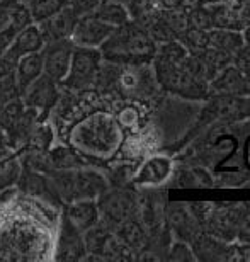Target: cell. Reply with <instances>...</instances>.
I'll return each mask as SVG.
<instances>
[{"label": "cell", "instance_id": "obj_1", "mask_svg": "<svg viewBox=\"0 0 250 262\" xmlns=\"http://www.w3.org/2000/svg\"><path fill=\"white\" fill-rule=\"evenodd\" d=\"M126 138L116 116L104 109H97L80 118L70 128L66 143L85 160L109 162L121 151Z\"/></svg>", "mask_w": 250, "mask_h": 262}, {"label": "cell", "instance_id": "obj_2", "mask_svg": "<svg viewBox=\"0 0 250 262\" xmlns=\"http://www.w3.org/2000/svg\"><path fill=\"white\" fill-rule=\"evenodd\" d=\"M97 85L112 89L123 99L131 102L152 99L160 91L152 63L119 65L104 60L97 77Z\"/></svg>", "mask_w": 250, "mask_h": 262}, {"label": "cell", "instance_id": "obj_3", "mask_svg": "<svg viewBox=\"0 0 250 262\" xmlns=\"http://www.w3.org/2000/svg\"><path fill=\"white\" fill-rule=\"evenodd\" d=\"M99 50L102 58L111 63H152L157 53V45L142 24L128 20L126 24L114 28L112 34L104 41Z\"/></svg>", "mask_w": 250, "mask_h": 262}, {"label": "cell", "instance_id": "obj_4", "mask_svg": "<svg viewBox=\"0 0 250 262\" xmlns=\"http://www.w3.org/2000/svg\"><path fill=\"white\" fill-rule=\"evenodd\" d=\"M46 174L63 204L75 199H99L111 187V179L101 169L88 164L70 170H51Z\"/></svg>", "mask_w": 250, "mask_h": 262}, {"label": "cell", "instance_id": "obj_5", "mask_svg": "<svg viewBox=\"0 0 250 262\" xmlns=\"http://www.w3.org/2000/svg\"><path fill=\"white\" fill-rule=\"evenodd\" d=\"M102 53L99 48L74 46L70 68L61 85L70 91H88L97 85V77L102 67Z\"/></svg>", "mask_w": 250, "mask_h": 262}, {"label": "cell", "instance_id": "obj_6", "mask_svg": "<svg viewBox=\"0 0 250 262\" xmlns=\"http://www.w3.org/2000/svg\"><path fill=\"white\" fill-rule=\"evenodd\" d=\"M247 209L248 203H213L210 216L204 222V232L225 242H235Z\"/></svg>", "mask_w": 250, "mask_h": 262}, {"label": "cell", "instance_id": "obj_7", "mask_svg": "<svg viewBox=\"0 0 250 262\" xmlns=\"http://www.w3.org/2000/svg\"><path fill=\"white\" fill-rule=\"evenodd\" d=\"M97 206H99V214H101L99 222L114 230L124 220L138 216L140 203L137 196H134V192L123 189V187H118V189H111L109 187L97 199Z\"/></svg>", "mask_w": 250, "mask_h": 262}, {"label": "cell", "instance_id": "obj_8", "mask_svg": "<svg viewBox=\"0 0 250 262\" xmlns=\"http://www.w3.org/2000/svg\"><path fill=\"white\" fill-rule=\"evenodd\" d=\"M46 45V38L43 34L39 24L29 23L19 31V34L15 36L12 45L9 46V50L0 56V77L12 73L17 61L22 58L24 55L34 53V51H41Z\"/></svg>", "mask_w": 250, "mask_h": 262}, {"label": "cell", "instance_id": "obj_9", "mask_svg": "<svg viewBox=\"0 0 250 262\" xmlns=\"http://www.w3.org/2000/svg\"><path fill=\"white\" fill-rule=\"evenodd\" d=\"M53 257L56 260H82L87 257L83 233L74 227L63 214L60 218L56 237L53 240Z\"/></svg>", "mask_w": 250, "mask_h": 262}, {"label": "cell", "instance_id": "obj_10", "mask_svg": "<svg viewBox=\"0 0 250 262\" xmlns=\"http://www.w3.org/2000/svg\"><path fill=\"white\" fill-rule=\"evenodd\" d=\"M165 220L169 225V233L174 240L182 242H192L197 235L202 233V225L197 222L191 209L187 208V203H170L165 208Z\"/></svg>", "mask_w": 250, "mask_h": 262}, {"label": "cell", "instance_id": "obj_11", "mask_svg": "<svg viewBox=\"0 0 250 262\" xmlns=\"http://www.w3.org/2000/svg\"><path fill=\"white\" fill-rule=\"evenodd\" d=\"M174 162L164 154H150L134 170L133 182L142 187H157L170 181L174 174Z\"/></svg>", "mask_w": 250, "mask_h": 262}, {"label": "cell", "instance_id": "obj_12", "mask_svg": "<svg viewBox=\"0 0 250 262\" xmlns=\"http://www.w3.org/2000/svg\"><path fill=\"white\" fill-rule=\"evenodd\" d=\"M72 51H74V45L70 39H55L48 41L44 48L41 50L43 55V73L46 77L53 78L55 82L65 80L66 73L70 68V58Z\"/></svg>", "mask_w": 250, "mask_h": 262}, {"label": "cell", "instance_id": "obj_13", "mask_svg": "<svg viewBox=\"0 0 250 262\" xmlns=\"http://www.w3.org/2000/svg\"><path fill=\"white\" fill-rule=\"evenodd\" d=\"M114 28L111 24L97 19L96 15H83L77 19L72 29L70 41L74 46H85V48H101L102 43L112 34Z\"/></svg>", "mask_w": 250, "mask_h": 262}, {"label": "cell", "instance_id": "obj_14", "mask_svg": "<svg viewBox=\"0 0 250 262\" xmlns=\"http://www.w3.org/2000/svg\"><path fill=\"white\" fill-rule=\"evenodd\" d=\"M58 82H55L53 78L46 77L43 73L31 85L24 89V92L20 94V99H22L26 107L33 109L41 116L43 113H48L50 109H53L56 101H58Z\"/></svg>", "mask_w": 250, "mask_h": 262}, {"label": "cell", "instance_id": "obj_15", "mask_svg": "<svg viewBox=\"0 0 250 262\" xmlns=\"http://www.w3.org/2000/svg\"><path fill=\"white\" fill-rule=\"evenodd\" d=\"M211 96H250V72L228 65L210 82Z\"/></svg>", "mask_w": 250, "mask_h": 262}, {"label": "cell", "instance_id": "obj_16", "mask_svg": "<svg viewBox=\"0 0 250 262\" xmlns=\"http://www.w3.org/2000/svg\"><path fill=\"white\" fill-rule=\"evenodd\" d=\"M19 181H20V187H22L24 194L36 199V201L41 203L43 206L56 208V206H60V204H63L60 201V198L56 196L53 186H51V182H50L48 174H44V172L29 169L26 172H20Z\"/></svg>", "mask_w": 250, "mask_h": 262}, {"label": "cell", "instance_id": "obj_17", "mask_svg": "<svg viewBox=\"0 0 250 262\" xmlns=\"http://www.w3.org/2000/svg\"><path fill=\"white\" fill-rule=\"evenodd\" d=\"M196 260H235L233 242H225L202 232L191 242Z\"/></svg>", "mask_w": 250, "mask_h": 262}, {"label": "cell", "instance_id": "obj_18", "mask_svg": "<svg viewBox=\"0 0 250 262\" xmlns=\"http://www.w3.org/2000/svg\"><path fill=\"white\" fill-rule=\"evenodd\" d=\"M63 216L82 233H85L88 228L96 227L101 220L97 199H75V201L66 203L63 208Z\"/></svg>", "mask_w": 250, "mask_h": 262}, {"label": "cell", "instance_id": "obj_19", "mask_svg": "<svg viewBox=\"0 0 250 262\" xmlns=\"http://www.w3.org/2000/svg\"><path fill=\"white\" fill-rule=\"evenodd\" d=\"M114 235L118 237V240L123 245L131 250V252H138L143 247L148 245V230L145 228V225L140 222L138 216L128 218L124 220L123 223H119L116 228H114Z\"/></svg>", "mask_w": 250, "mask_h": 262}, {"label": "cell", "instance_id": "obj_20", "mask_svg": "<svg viewBox=\"0 0 250 262\" xmlns=\"http://www.w3.org/2000/svg\"><path fill=\"white\" fill-rule=\"evenodd\" d=\"M77 19H79L77 14L69 5V7H65L61 12L53 15V17H50L48 20H44V23H41L39 26H41V29H43L46 43H48V41H55V39H69Z\"/></svg>", "mask_w": 250, "mask_h": 262}, {"label": "cell", "instance_id": "obj_21", "mask_svg": "<svg viewBox=\"0 0 250 262\" xmlns=\"http://www.w3.org/2000/svg\"><path fill=\"white\" fill-rule=\"evenodd\" d=\"M41 75H43V55H41V51L24 55L14 68V77L19 85L20 94Z\"/></svg>", "mask_w": 250, "mask_h": 262}, {"label": "cell", "instance_id": "obj_22", "mask_svg": "<svg viewBox=\"0 0 250 262\" xmlns=\"http://www.w3.org/2000/svg\"><path fill=\"white\" fill-rule=\"evenodd\" d=\"M26 150L29 154H44L55 145V129L48 121H43V118L38 119L33 128L29 129L28 136L24 140Z\"/></svg>", "mask_w": 250, "mask_h": 262}, {"label": "cell", "instance_id": "obj_23", "mask_svg": "<svg viewBox=\"0 0 250 262\" xmlns=\"http://www.w3.org/2000/svg\"><path fill=\"white\" fill-rule=\"evenodd\" d=\"M245 45L243 36L240 31H232V29H208V48H218L228 53H235Z\"/></svg>", "mask_w": 250, "mask_h": 262}, {"label": "cell", "instance_id": "obj_24", "mask_svg": "<svg viewBox=\"0 0 250 262\" xmlns=\"http://www.w3.org/2000/svg\"><path fill=\"white\" fill-rule=\"evenodd\" d=\"M194 56L199 58L208 78H210V82L223 70V68L232 65V60H233L232 53L223 51V50H218V48H206V50H202L201 53H197Z\"/></svg>", "mask_w": 250, "mask_h": 262}, {"label": "cell", "instance_id": "obj_25", "mask_svg": "<svg viewBox=\"0 0 250 262\" xmlns=\"http://www.w3.org/2000/svg\"><path fill=\"white\" fill-rule=\"evenodd\" d=\"M97 19L104 20V23L111 24L112 28H118V26L126 24L128 20H131V14L126 5L112 2V0H102L99 4V7L94 10V14Z\"/></svg>", "mask_w": 250, "mask_h": 262}, {"label": "cell", "instance_id": "obj_26", "mask_svg": "<svg viewBox=\"0 0 250 262\" xmlns=\"http://www.w3.org/2000/svg\"><path fill=\"white\" fill-rule=\"evenodd\" d=\"M69 5H70V0H29L28 10H29L31 20L36 24H41L58 12H61V10L65 7H69Z\"/></svg>", "mask_w": 250, "mask_h": 262}, {"label": "cell", "instance_id": "obj_27", "mask_svg": "<svg viewBox=\"0 0 250 262\" xmlns=\"http://www.w3.org/2000/svg\"><path fill=\"white\" fill-rule=\"evenodd\" d=\"M114 116H116L119 126L124 129V133L126 131H133L134 133V131L142 129V111H140L137 104H126Z\"/></svg>", "mask_w": 250, "mask_h": 262}, {"label": "cell", "instance_id": "obj_28", "mask_svg": "<svg viewBox=\"0 0 250 262\" xmlns=\"http://www.w3.org/2000/svg\"><path fill=\"white\" fill-rule=\"evenodd\" d=\"M20 177V162L15 157H0V189L17 182Z\"/></svg>", "mask_w": 250, "mask_h": 262}, {"label": "cell", "instance_id": "obj_29", "mask_svg": "<svg viewBox=\"0 0 250 262\" xmlns=\"http://www.w3.org/2000/svg\"><path fill=\"white\" fill-rule=\"evenodd\" d=\"M165 252L167 254L164 255V257L169 259V260H179V262L196 260L191 244L189 242H182V240H174V242H170Z\"/></svg>", "mask_w": 250, "mask_h": 262}, {"label": "cell", "instance_id": "obj_30", "mask_svg": "<svg viewBox=\"0 0 250 262\" xmlns=\"http://www.w3.org/2000/svg\"><path fill=\"white\" fill-rule=\"evenodd\" d=\"M19 97H20V91H19L17 82H15L14 72L0 77V102L7 104L10 101H15V99H19Z\"/></svg>", "mask_w": 250, "mask_h": 262}, {"label": "cell", "instance_id": "obj_31", "mask_svg": "<svg viewBox=\"0 0 250 262\" xmlns=\"http://www.w3.org/2000/svg\"><path fill=\"white\" fill-rule=\"evenodd\" d=\"M102 0H70V7L77 14V17L94 14V10L99 7Z\"/></svg>", "mask_w": 250, "mask_h": 262}, {"label": "cell", "instance_id": "obj_32", "mask_svg": "<svg viewBox=\"0 0 250 262\" xmlns=\"http://www.w3.org/2000/svg\"><path fill=\"white\" fill-rule=\"evenodd\" d=\"M187 208L191 209V213L194 214L196 220L202 225V230H204V222L206 218L210 216L213 203H206V201H194V203H187Z\"/></svg>", "mask_w": 250, "mask_h": 262}, {"label": "cell", "instance_id": "obj_33", "mask_svg": "<svg viewBox=\"0 0 250 262\" xmlns=\"http://www.w3.org/2000/svg\"><path fill=\"white\" fill-rule=\"evenodd\" d=\"M233 254H235V260L250 262V242L235 240V242H233Z\"/></svg>", "mask_w": 250, "mask_h": 262}, {"label": "cell", "instance_id": "obj_34", "mask_svg": "<svg viewBox=\"0 0 250 262\" xmlns=\"http://www.w3.org/2000/svg\"><path fill=\"white\" fill-rule=\"evenodd\" d=\"M242 36H243V41H245V45H250V24L242 31Z\"/></svg>", "mask_w": 250, "mask_h": 262}, {"label": "cell", "instance_id": "obj_35", "mask_svg": "<svg viewBox=\"0 0 250 262\" xmlns=\"http://www.w3.org/2000/svg\"><path fill=\"white\" fill-rule=\"evenodd\" d=\"M112 2H118V4H123V5H126V7H129L134 0H112Z\"/></svg>", "mask_w": 250, "mask_h": 262}, {"label": "cell", "instance_id": "obj_36", "mask_svg": "<svg viewBox=\"0 0 250 262\" xmlns=\"http://www.w3.org/2000/svg\"><path fill=\"white\" fill-rule=\"evenodd\" d=\"M223 0H202V4L204 5H211V4H220Z\"/></svg>", "mask_w": 250, "mask_h": 262}, {"label": "cell", "instance_id": "obj_37", "mask_svg": "<svg viewBox=\"0 0 250 262\" xmlns=\"http://www.w3.org/2000/svg\"><path fill=\"white\" fill-rule=\"evenodd\" d=\"M2 107H4V104H2V102H0V113H2Z\"/></svg>", "mask_w": 250, "mask_h": 262}, {"label": "cell", "instance_id": "obj_38", "mask_svg": "<svg viewBox=\"0 0 250 262\" xmlns=\"http://www.w3.org/2000/svg\"><path fill=\"white\" fill-rule=\"evenodd\" d=\"M0 2H2V0H0ZM0 5H2V4H0Z\"/></svg>", "mask_w": 250, "mask_h": 262}]
</instances>
